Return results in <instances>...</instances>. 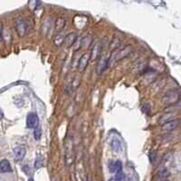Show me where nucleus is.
I'll list each match as a JSON object with an SVG mask.
<instances>
[{"instance_id": "obj_1", "label": "nucleus", "mask_w": 181, "mask_h": 181, "mask_svg": "<svg viewBox=\"0 0 181 181\" xmlns=\"http://www.w3.org/2000/svg\"><path fill=\"white\" fill-rule=\"evenodd\" d=\"M132 50H133V48L131 45H125L122 48L115 49L114 51H112L110 58L108 59L109 65H112V64L120 62V60L126 58L130 53H131Z\"/></svg>"}, {"instance_id": "obj_2", "label": "nucleus", "mask_w": 181, "mask_h": 181, "mask_svg": "<svg viewBox=\"0 0 181 181\" xmlns=\"http://www.w3.org/2000/svg\"><path fill=\"white\" fill-rule=\"evenodd\" d=\"M180 94L178 90H169L167 91L165 94L163 95L161 100L162 103L166 105H174L178 102H179Z\"/></svg>"}, {"instance_id": "obj_3", "label": "nucleus", "mask_w": 181, "mask_h": 181, "mask_svg": "<svg viewBox=\"0 0 181 181\" xmlns=\"http://www.w3.org/2000/svg\"><path fill=\"white\" fill-rule=\"evenodd\" d=\"M27 21H25V19H23L22 17H19L16 19V30L17 35L20 37H23L25 36L26 32H27L28 29V25L26 23Z\"/></svg>"}, {"instance_id": "obj_4", "label": "nucleus", "mask_w": 181, "mask_h": 181, "mask_svg": "<svg viewBox=\"0 0 181 181\" xmlns=\"http://www.w3.org/2000/svg\"><path fill=\"white\" fill-rule=\"evenodd\" d=\"M89 62H90V53H84L79 59L78 65H77L78 71L80 72H83L85 69L87 68V66H88Z\"/></svg>"}, {"instance_id": "obj_5", "label": "nucleus", "mask_w": 181, "mask_h": 181, "mask_svg": "<svg viewBox=\"0 0 181 181\" xmlns=\"http://www.w3.org/2000/svg\"><path fill=\"white\" fill-rule=\"evenodd\" d=\"M39 123V118L38 115L36 112H30L28 113L27 117H26V126L29 129H36L38 127Z\"/></svg>"}, {"instance_id": "obj_6", "label": "nucleus", "mask_w": 181, "mask_h": 181, "mask_svg": "<svg viewBox=\"0 0 181 181\" xmlns=\"http://www.w3.org/2000/svg\"><path fill=\"white\" fill-rule=\"evenodd\" d=\"M179 126V120L178 119H173L171 120H169L161 125V130L165 132H170L175 130Z\"/></svg>"}, {"instance_id": "obj_7", "label": "nucleus", "mask_w": 181, "mask_h": 181, "mask_svg": "<svg viewBox=\"0 0 181 181\" xmlns=\"http://www.w3.org/2000/svg\"><path fill=\"white\" fill-rule=\"evenodd\" d=\"M109 66V64H108V59L105 58V57H100V59L99 60V62L96 65V73L98 75H100L102 73L107 69V67Z\"/></svg>"}, {"instance_id": "obj_8", "label": "nucleus", "mask_w": 181, "mask_h": 181, "mask_svg": "<svg viewBox=\"0 0 181 181\" xmlns=\"http://www.w3.org/2000/svg\"><path fill=\"white\" fill-rule=\"evenodd\" d=\"M25 154L26 150L24 147H16V148L13 150V157H14L15 160H16V161L23 160L25 157Z\"/></svg>"}, {"instance_id": "obj_9", "label": "nucleus", "mask_w": 181, "mask_h": 181, "mask_svg": "<svg viewBox=\"0 0 181 181\" xmlns=\"http://www.w3.org/2000/svg\"><path fill=\"white\" fill-rule=\"evenodd\" d=\"M77 35L75 33H69L68 35L65 36V38H64V44H65V46L67 48H70V47H72L73 44H75V42L77 41Z\"/></svg>"}, {"instance_id": "obj_10", "label": "nucleus", "mask_w": 181, "mask_h": 181, "mask_svg": "<svg viewBox=\"0 0 181 181\" xmlns=\"http://www.w3.org/2000/svg\"><path fill=\"white\" fill-rule=\"evenodd\" d=\"M102 46L100 43H97L93 45V47L90 53V60H97L102 53Z\"/></svg>"}, {"instance_id": "obj_11", "label": "nucleus", "mask_w": 181, "mask_h": 181, "mask_svg": "<svg viewBox=\"0 0 181 181\" xmlns=\"http://www.w3.org/2000/svg\"><path fill=\"white\" fill-rule=\"evenodd\" d=\"M66 25V19L63 16H59L55 22V28L58 33H61Z\"/></svg>"}, {"instance_id": "obj_12", "label": "nucleus", "mask_w": 181, "mask_h": 181, "mask_svg": "<svg viewBox=\"0 0 181 181\" xmlns=\"http://www.w3.org/2000/svg\"><path fill=\"white\" fill-rule=\"evenodd\" d=\"M2 41H4L6 44H9L12 41V33L8 27H3Z\"/></svg>"}, {"instance_id": "obj_13", "label": "nucleus", "mask_w": 181, "mask_h": 181, "mask_svg": "<svg viewBox=\"0 0 181 181\" xmlns=\"http://www.w3.org/2000/svg\"><path fill=\"white\" fill-rule=\"evenodd\" d=\"M109 169H110V171L112 173H118L120 171H122V163L120 162V160L111 162L109 165Z\"/></svg>"}, {"instance_id": "obj_14", "label": "nucleus", "mask_w": 181, "mask_h": 181, "mask_svg": "<svg viewBox=\"0 0 181 181\" xmlns=\"http://www.w3.org/2000/svg\"><path fill=\"white\" fill-rule=\"evenodd\" d=\"M0 171H2L3 173H8L12 171L11 164L8 159H3L0 161Z\"/></svg>"}, {"instance_id": "obj_15", "label": "nucleus", "mask_w": 181, "mask_h": 181, "mask_svg": "<svg viewBox=\"0 0 181 181\" xmlns=\"http://www.w3.org/2000/svg\"><path fill=\"white\" fill-rule=\"evenodd\" d=\"M92 44V37L91 36H86L80 41V47L88 48Z\"/></svg>"}, {"instance_id": "obj_16", "label": "nucleus", "mask_w": 181, "mask_h": 181, "mask_svg": "<svg viewBox=\"0 0 181 181\" xmlns=\"http://www.w3.org/2000/svg\"><path fill=\"white\" fill-rule=\"evenodd\" d=\"M64 38H65V36L64 35L62 32L58 33H56V35L55 36V37H53V43L55 44L56 46H61L64 44Z\"/></svg>"}, {"instance_id": "obj_17", "label": "nucleus", "mask_w": 181, "mask_h": 181, "mask_svg": "<svg viewBox=\"0 0 181 181\" xmlns=\"http://www.w3.org/2000/svg\"><path fill=\"white\" fill-rule=\"evenodd\" d=\"M111 149L114 150V151H119L120 150H122V142H120V140L117 138H114L111 142Z\"/></svg>"}, {"instance_id": "obj_18", "label": "nucleus", "mask_w": 181, "mask_h": 181, "mask_svg": "<svg viewBox=\"0 0 181 181\" xmlns=\"http://www.w3.org/2000/svg\"><path fill=\"white\" fill-rule=\"evenodd\" d=\"M50 29H51V20H50V18H47L43 23V25H42V33H44V35H47Z\"/></svg>"}, {"instance_id": "obj_19", "label": "nucleus", "mask_w": 181, "mask_h": 181, "mask_svg": "<svg viewBox=\"0 0 181 181\" xmlns=\"http://www.w3.org/2000/svg\"><path fill=\"white\" fill-rule=\"evenodd\" d=\"M172 115H173V112H167V114L162 115V117L159 119V122H160V124L162 125L163 123H165V122H169V120H173Z\"/></svg>"}, {"instance_id": "obj_20", "label": "nucleus", "mask_w": 181, "mask_h": 181, "mask_svg": "<svg viewBox=\"0 0 181 181\" xmlns=\"http://www.w3.org/2000/svg\"><path fill=\"white\" fill-rule=\"evenodd\" d=\"M33 137H35L36 140H39L42 137V129L40 127H36L33 131Z\"/></svg>"}, {"instance_id": "obj_21", "label": "nucleus", "mask_w": 181, "mask_h": 181, "mask_svg": "<svg viewBox=\"0 0 181 181\" xmlns=\"http://www.w3.org/2000/svg\"><path fill=\"white\" fill-rule=\"evenodd\" d=\"M169 175H170V173H169V171L167 170V169H162L161 171L159 172V175H158V178H160L161 179H167V178H169Z\"/></svg>"}, {"instance_id": "obj_22", "label": "nucleus", "mask_w": 181, "mask_h": 181, "mask_svg": "<svg viewBox=\"0 0 181 181\" xmlns=\"http://www.w3.org/2000/svg\"><path fill=\"white\" fill-rule=\"evenodd\" d=\"M114 179H115L116 181H125V179H126V176H125L124 172H122V171H120V172L116 173V175H115Z\"/></svg>"}, {"instance_id": "obj_23", "label": "nucleus", "mask_w": 181, "mask_h": 181, "mask_svg": "<svg viewBox=\"0 0 181 181\" xmlns=\"http://www.w3.org/2000/svg\"><path fill=\"white\" fill-rule=\"evenodd\" d=\"M141 110H142V111L143 112H145L146 114H149V113L150 112V111H151V107H150V104H148V103H145V104H143L142 105V107H141Z\"/></svg>"}, {"instance_id": "obj_24", "label": "nucleus", "mask_w": 181, "mask_h": 181, "mask_svg": "<svg viewBox=\"0 0 181 181\" xmlns=\"http://www.w3.org/2000/svg\"><path fill=\"white\" fill-rule=\"evenodd\" d=\"M156 158H157V151L155 150H153L150 153V162H154V161H155Z\"/></svg>"}, {"instance_id": "obj_25", "label": "nucleus", "mask_w": 181, "mask_h": 181, "mask_svg": "<svg viewBox=\"0 0 181 181\" xmlns=\"http://www.w3.org/2000/svg\"><path fill=\"white\" fill-rule=\"evenodd\" d=\"M42 165H43V160L40 158H37L35 161V167L36 169H39V167H42Z\"/></svg>"}, {"instance_id": "obj_26", "label": "nucleus", "mask_w": 181, "mask_h": 181, "mask_svg": "<svg viewBox=\"0 0 181 181\" xmlns=\"http://www.w3.org/2000/svg\"><path fill=\"white\" fill-rule=\"evenodd\" d=\"M2 31H3V25L0 22V42L2 41Z\"/></svg>"}, {"instance_id": "obj_27", "label": "nucleus", "mask_w": 181, "mask_h": 181, "mask_svg": "<svg viewBox=\"0 0 181 181\" xmlns=\"http://www.w3.org/2000/svg\"><path fill=\"white\" fill-rule=\"evenodd\" d=\"M109 181H116L114 178H111V179H109Z\"/></svg>"}, {"instance_id": "obj_28", "label": "nucleus", "mask_w": 181, "mask_h": 181, "mask_svg": "<svg viewBox=\"0 0 181 181\" xmlns=\"http://www.w3.org/2000/svg\"><path fill=\"white\" fill-rule=\"evenodd\" d=\"M163 181H169V180H167V179H165V180H163Z\"/></svg>"}]
</instances>
